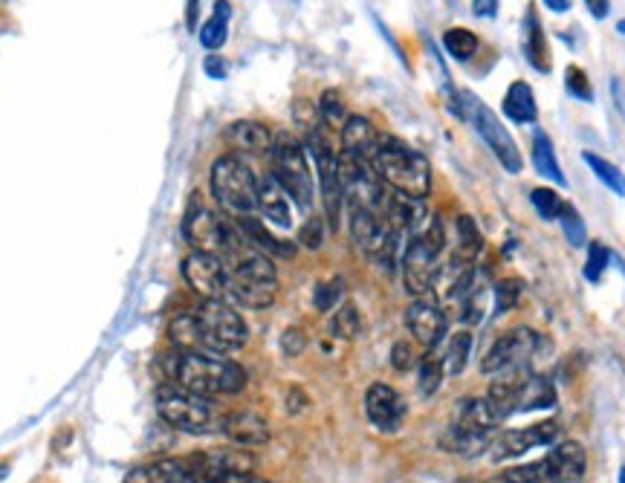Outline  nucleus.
<instances>
[{
    "label": "nucleus",
    "mask_w": 625,
    "mask_h": 483,
    "mask_svg": "<svg viewBox=\"0 0 625 483\" xmlns=\"http://www.w3.org/2000/svg\"><path fill=\"white\" fill-rule=\"evenodd\" d=\"M270 174L299 209L313 206L316 186H313V174L307 162V148L293 134H278L272 139Z\"/></svg>",
    "instance_id": "nucleus-7"
},
{
    "label": "nucleus",
    "mask_w": 625,
    "mask_h": 483,
    "mask_svg": "<svg viewBox=\"0 0 625 483\" xmlns=\"http://www.w3.org/2000/svg\"><path fill=\"white\" fill-rule=\"evenodd\" d=\"M608 261H611V252H608V246H605V243H599V241L588 243L585 278H588L591 284H597L599 278L605 275V269H608Z\"/></svg>",
    "instance_id": "nucleus-41"
},
{
    "label": "nucleus",
    "mask_w": 625,
    "mask_h": 483,
    "mask_svg": "<svg viewBox=\"0 0 625 483\" xmlns=\"http://www.w3.org/2000/svg\"><path fill=\"white\" fill-rule=\"evenodd\" d=\"M518 296H521V284L518 281H498L495 284V290H492V298H495V304H492V310H495V316H501V313H507L510 307H516Z\"/></svg>",
    "instance_id": "nucleus-43"
},
{
    "label": "nucleus",
    "mask_w": 625,
    "mask_h": 483,
    "mask_svg": "<svg viewBox=\"0 0 625 483\" xmlns=\"http://www.w3.org/2000/svg\"><path fill=\"white\" fill-rule=\"evenodd\" d=\"M348 212H351V238L356 249L391 272L397 264V249L403 238L377 212H368V209H348Z\"/></svg>",
    "instance_id": "nucleus-12"
},
{
    "label": "nucleus",
    "mask_w": 625,
    "mask_h": 483,
    "mask_svg": "<svg viewBox=\"0 0 625 483\" xmlns=\"http://www.w3.org/2000/svg\"><path fill=\"white\" fill-rule=\"evenodd\" d=\"M469 353H472V333L469 330H458L449 336L446 350H443V365H446V374L458 376L466 371L469 365Z\"/></svg>",
    "instance_id": "nucleus-33"
},
{
    "label": "nucleus",
    "mask_w": 625,
    "mask_h": 483,
    "mask_svg": "<svg viewBox=\"0 0 625 483\" xmlns=\"http://www.w3.org/2000/svg\"><path fill=\"white\" fill-rule=\"evenodd\" d=\"M446 376V365H443V353H426L420 359V371H417V391L423 397H435L443 385Z\"/></svg>",
    "instance_id": "nucleus-35"
},
{
    "label": "nucleus",
    "mask_w": 625,
    "mask_h": 483,
    "mask_svg": "<svg viewBox=\"0 0 625 483\" xmlns=\"http://www.w3.org/2000/svg\"><path fill=\"white\" fill-rule=\"evenodd\" d=\"M229 15H232V6L226 0H218L212 18L200 27V44L206 50L215 53V50H220L226 44V38H229Z\"/></svg>",
    "instance_id": "nucleus-31"
},
{
    "label": "nucleus",
    "mask_w": 625,
    "mask_h": 483,
    "mask_svg": "<svg viewBox=\"0 0 625 483\" xmlns=\"http://www.w3.org/2000/svg\"><path fill=\"white\" fill-rule=\"evenodd\" d=\"M168 376L174 385L203 397H232L246 388V371L238 362L200 350H180L168 365Z\"/></svg>",
    "instance_id": "nucleus-2"
},
{
    "label": "nucleus",
    "mask_w": 625,
    "mask_h": 483,
    "mask_svg": "<svg viewBox=\"0 0 625 483\" xmlns=\"http://www.w3.org/2000/svg\"><path fill=\"white\" fill-rule=\"evenodd\" d=\"M365 414L368 423L382 434H394L400 431L403 420H406V400L385 382H374L365 391Z\"/></svg>",
    "instance_id": "nucleus-18"
},
{
    "label": "nucleus",
    "mask_w": 625,
    "mask_h": 483,
    "mask_svg": "<svg viewBox=\"0 0 625 483\" xmlns=\"http://www.w3.org/2000/svg\"><path fill=\"white\" fill-rule=\"evenodd\" d=\"M585 6H588V12L602 21V18H608V12H611V0H585Z\"/></svg>",
    "instance_id": "nucleus-52"
},
{
    "label": "nucleus",
    "mask_w": 625,
    "mask_h": 483,
    "mask_svg": "<svg viewBox=\"0 0 625 483\" xmlns=\"http://www.w3.org/2000/svg\"><path fill=\"white\" fill-rule=\"evenodd\" d=\"M223 255L226 267V296L249 310H264L278 296V272L270 255L258 252L238 229H232Z\"/></svg>",
    "instance_id": "nucleus-1"
},
{
    "label": "nucleus",
    "mask_w": 625,
    "mask_h": 483,
    "mask_svg": "<svg viewBox=\"0 0 625 483\" xmlns=\"http://www.w3.org/2000/svg\"><path fill=\"white\" fill-rule=\"evenodd\" d=\"M620 483H625V466H623V469H620Z\"/></svg>",
    "instance_id": "nucleus-56"
},
{
    "label": "nucleus",
    "mask_w": 625,
    "mask_h": 483,
    "mask_svg": "<svg viewBox=\"0 0 625 483\" xmlns=\"http://www.w3.org/2000/svg\"><path fill=\"white\" fill-rule=\"evenodd\" d=\"M206 483H270L267 478L255 475V472H232V475H220V478H212Z\"/></svg>",
    "instance_id": "nucleus-49"
},
{
    "label": "nucleus",
    "mask_w": 625,
    "mask_h": 483,
    "mask_svg": "<svg viewBox=\"0 0 625 483\" xmlns=\"http://www.w3.org/2000/svg\"><path fill=\"white\" fill-rule=\"evenodd\" d=\"M183 278L203 301L226 296V267L223 258L212 252H189L183 258Z\"/></svg>",
    "instance_id": "nucleus-17"
},
{
    "label": "nucleus",
    "mask_w": 625,
    "mask_h": 483,
    "mask_svg": "<svg viewBox=\"0 0 625 483\" xmlns=\"http://www.w3.org/2000/svg\"><path fill=\"white\" fill-rule=\"evenodd\" d=\"M299 243L301 246H307V249H322V243H325V220H319V217H310L304 226H301L299 232Z\"/></svg>",
    "instance_id": "nucleus-45"
},
{
    "label": "nucleus",
    "mask_w": 625,
    "mask_h": 483,
    "mask_svg": "<svg viewBox=\"0 0 625 483\" xmlns=\"http://www.w3.org/2000/svg\"><path fill=\"white\" fill-rule=\"evenodd\" d=\"M238 232H241L246 241L252 243L258 252H264V255H270V258H293V255H296V243L275 238L258 217L252 215L241 217V220H238Z\"/></svg>",
    "instance_id": "nucleus-25"
},
{
    "label": "nucleus",
    "mask_w": 625,
    "mask_h": 483,
    "mask_svg": "<svg viewBox=\"0 0 625 483\" xmlns=\"http://www.w3.org/2000/svg\"><path fill=\"white\" fill-rule=\"evenodd\" d=\"M125 483H200L191 472L189 460H154V463H142L128 472Z\"/></svg>",
    "instance_id": "nucleus-22"
},
{
    "label": "nucleus",
    "mask_w": 625,
    "mask_h": 483,
    "mask_svg": "<svg viewBox=\"0 0 625 483\" xmlns=\"http://www.w3.org/2000/svg\"><path fill=\"white\" fill-rule=\"evenodd\" d=\"M539 345H542V333H536L530 327H516V330L498 336L481 362V374L504 376L527 371L530 359L539 353Z\"/></svg>",
    "instance_id": "nucleus-14"
},
{
    "label": "nucleus",
    "mask_w": 625,
    "mask_h": 483,
    "mask_svg": "<svg viewBox=\"0 0 625 483\" xmlns=\"http://www.w3.org/2000/svg\"><path fill=\"white\" fill-rule=\"evenodd\" d=\"M504 116L513 122V125H533L539 108H536V96H533V87L527 81H513L504 93V102H501Z\"/></svg>",
    "instance_id": "nucleus-28"
},
{
    "label": "nucleus",
    "mask_w": 625,
    "mask_h": 483,
    "mask_svg": "<svg viewBox=\"0 0 625 483\" xmlns=\"http://www.w3.org/2000/svg\"><path fill=\"white\" fill-rule=\"evenodd\" d=\"M414 362H417V356H414V350H411L408 342H397V345L391 348V368H394V371H411Z\"/></svg>",
    "instance_id": "nucleus-47"
},
{
    "label": "nucleus",
    "mask_w": 625,
    "mask_h": 483,
    "mask_svg": "<svg viewBox=\"0 0 625 483\" xmlns=\"http://www.w3.org/2000/svg\"><path fill=\"white\" fill-rule=\"evenodd\" d=\"M235 446H244V449H255V446H264L270 443V423L255 414V411H232L226 417H220L218 426Z\"/></svg>",
    "instance_id": "nucleus-21"
},
{
    "label": "nucleus",
    "mask_w": 625,
    "mask_h": 483,
    "mask_svg": "<svg viewBox=\"0 0 625 483\" xmlns=\"http://www.w3.org/2000/svg\"><path fill=\"white\" fill-rule=\"evenodd\" d=\"M339 136H342V154L371 162L380 134L374 131V125L365 116H348L345 125L339 128Z\"/></svg>",
    "instance_id": "nucleus-23"
},
{
    "label": "nucleus",
    "mask_w": 625,
    "mask_h": 483,
    "mask_svg": "<svg viewBox=\"0 0 625 483\" xmlns=\"http://www.w3.org/2000/svg\"><path fill=\"white\" fill-rule=\"evenodd\" d=\"M524 55H527V64L539 73H550V47H547V38H544V27L536 15V9L530 6L527 15H524Z\"/></svg>",
    "instance_id": "nucleus-27"
},
{
    "label": "nucleus",
    "mask_w": 625,
    "mask_h": 483,
    "mask_svg": "<svg viewBox=\"0 0 625 483\" xmlns=\"http://www.w3.org/2000/svg\"><path fill=\"white\" fill-rule=\"evenodd\" d=\"M565 90L571 93L576 102H594V87L588 81V73L582 67H576V64H571L565 70Z\"/></svg>",
    "instance_id": "nucleus-40"
},
{
    "label": "nucleus",
    "mask_w": 625,
    "mask_h": 483,
    "mask_svg": "<svg viewBox=\"0 0 625 483\" xmlns=\"http://www.w3.org/2000/svg\"><path fill=\"white\" fill-rule=\"evenodd\" d=\"M582 160L597 174V180L602 186L608 188V191H614L617 197H625V174L614 162H608L605 157L594 154V151H582Z\"/></svg>",
    "instance_id": "nucleus-34"
},
{
    "label": "nucleus",
    "mask_w": 625,
    "mask_h": 483,
    "mask_svg": "<svg viewBox=\"0 0 625 483\" xmlns=\"http://www.w3.org/2000/svg\"><path fill=\"white\" fill-rule=\"evenodd\" d=\"M530 203H533V209H536V215L542 217V220H559L562 215V206H565V200L553 191V188H533L530 191Z\"/></svg>",
    "instance_id": "nucleus-37"
},
{
    "label": "nucleus",
    "mask_w": 625,
    "mask_h": 483,
    "mask_svg": "<svg viewBox=\"0 0 625 483\" xmlns=\"http://www.w3.org/2000/svg\"><path fill=\"white\" fill-rule=\"evenodd\" d=\"M617 32H620V35L625 38V21H620V24H617Z\"/></svg>",
    "instance_id": "nucleus-55"
},
{
    "label": "nucleus",
    "mask_w": 625,
    "mask_h": 483,
    "mask_svg": "<svg viewBox=\"0 0 625 483\" xmlns=\"http://www.w3.org/2000/svg\"><path fill=\"white\" fill-rule=\"evenodd\" d=\"M342 293H345V281H342V278H330V281H322V284L316 287V296H313L316 310H319V313H330V310L339 304Z\"/></svg>",
    "instance_id": "nucleus-42"
},
{
    "label": "nucleus",
    "mask_w": 625,
    "mask_h": 483,
    "mask_svg": "<svg viewBox=\"0 0 625 483\" xmlns=\"http://www.w3.org/2000/svg\"><path fill=\"white\" fill-rule=\"evenodd\" d=\"M472 12L478 18H495L498 15V0H472Z\"/></svg>",
    "instance_id": "nucleus-50"
},
{
    "label": "nucleus",
    "mask_w": 625,
    "mask_h": 483,
    "mask_svg": "<svg viewBox=\"0 0 625 483\" xmlns=\"http://www.w3.org/2000/svg\"><path fill=\"white\" fill-rule=\"evenodd\" d=\"M374 171L380 174V180L394 191H403L408 197H420L426 200L432 191V165L429 160L406 145L403 139L394 136H380L374 157H371Z\"/></svg>",
    "instance_id": "nucleus-3"
},
{
    "label": "nucleus",
    "mask_w": 625,
    "mask_h": 483,
    "mask_svg": "<svg viewBox=\"0 0 625 483\" xmlns=\"http://www.w3.org/2000/svg\"><path fill=\"white\" fill-rule=\"evenodd\" d=\"M478 47H481V41H478V35L472 32V29L466 27H452L443 32V50L452 55L455 61H472L475 53H478Z\"/></svg>",
    "instance_id": "nucleus-32"
},
{
    "label": "nucleus",
    "mask_w": 625,
    "mask_h": 483,
    "mask_svg": "<svg viewBox=\"0 0 625 483\" xmlns=\"http://www.w3.org/2000/svg\"><path fill=\"white\" fill-rule=\"evenodd\" d=\"M533 168H536V174H542L544 180L556 183L559 188L568 186V177H565L562 165L556 160L553 142H550V136L544 134V131L533 134Z\"/></svg>",
    "instance_id": "nucleus-29"
},
{
    "label": "nucleus",
    "mask_w": 625,
    "mask_h": 483,
    "mask_svg": "<svg viewBox=\"0 0 625 483\" xmlns=\"http://www.w3.org/2000/svg\"><path fill=\"white\" fill-rule=\"evenodd\" d=\"M406 327L414 342H420L426 350H435L446 333V316L432 298H414L406 310Z\"/></svg>",
    "instance_id": "nucleus-19"
},
{
    "label": "nucleus",
    "mask_w": 625,
    "mask_h": 483,
    "mask_svg": "<svg viewBox=\"0 0 625 483\" xmlns=\"http://www.w3.org/2000/svg\"><path fill=\"white\" fill-rule=\"evenodd\" d=\"M191 472L200 483L220 478V475H232V472H252L255 469V457L241 449H212V452H200L189 457Z\"/></svg>",
    "instance_id": "nucleus-20"
},
{
    "label": "nucleus",
    "mask_w": 625,
    "mask_h": 483,
    "mask_svg": "<svg viewBox=\"0 0 625 483\" xmlns=\"http://www.w3.org/2000/svg\"><path fill=\"white\" fill-rule=\"evenodd\" d=\"M304 408H307V397L301 394L299 388H293V391L287 394V411H290V414H301Z\"/></svg>",
    "instance_id": "nucleus-51"
},
{
    "label": "nucleus",
    "mask_w": 625,
    "mask_h": 483,
    "mask_svg": "<svg viewBox=\"0 0 625 483\" xmlns=\"http://www.w3.org/2000/svg\"><path fill=\"white\" fill-rule=\"evenodd\" d=\"M307 348V333L301 330V327H287L284 333H281V353L284 356H290V359H296L301 356Z\"/></svg>",
    "instance_id": "nucleus-46"
},
{
    "label": "nucleus",
    "mask_w": 625,
    "mask_h": 483,
    "mask_svg": "<svg viewBox=\"0 0 625 483\" xmlns=\"http://www.w3.org/2000/svg\"><path fill=\"white\" fill-rule=\"evenodd\" d=\"M272 139H275V136L270 134L267 125L249 122V119L235 122V125L226 128V142H229L235 151H241V154H270Z\"/></svg>",
    "instance_id": "nucleus-26"
},
{
    "label": "nucleus",
    "mask_w": 625,
    "mask_h": 483,
    "mask_svg": "<svg viewBox=\"0 0 625 483\" xmlns=\"http://www.w3.org/2000/svg\"><path fill=\"white\" fill-rule=\"evenodd\" d=\"M556 440H559V423H553V420L524 426V429H507L492 437L490 446H487V457L492 463H507V460L527 455L536 446H553Z\"/></svg>",
    "instance_id": "nucleus-16"
},
{
    "label": "nucleus",
    "mask_w": 625,
    "mask_h": 483,
    "mask_svg": "<svg viewBox=\"0 0 625 483\" xmlns=\"http://www.w3.org/2000/svg\"><path fill=\"white\" fill-rule=\"evenodd\" d=\"M186 24H189V29L197 27V0H189V12H186Z\"/></svg>",
    "instance_id": "nucleus-54"
},
{
    "label": "nucleus",
    "mask_w": 625,
    "mask_h": 483,
    "mask_svg": "<svg viewBox=\"0 0 625 483\" xmlns=\"http://www.w3.org/2000/svg\"><path fill=\"white\" fill-rule=\"evenodd\" d=\"M212 197L218 206L232 217H249L258 212V174L252 165L238 154H223L212 165L209 174Z\"/></svg>",
    "instance_id": "nucleus-6"
},
{
    "label": "nucleus",
    "mask_w": 625,
    "mask_h": 483,
    "mask_svg": "<svg viewBox=\"0 0 625 483\" xmlns=\"http://www.w3.org/2000/svg\"><path fill=\"white\" fill-rule=\"evenodd\" d=\"M455 113L461 116L463 122H469V125L475 128V134L484 139V145L495 154V160L501 162L504 171L521 174L524 160H521V151H518L516 139H513V134L501 125V119H498V116H495L475 93L463 90L461 96H458V108H455Z\"/></svg>",
    "instance_id": "nucleus-11"
},
{
    "label": "nucleus",
    "mask_w": 625,
    "mask_h": 483,
    "mask_svg": "<svg viewBox=\"0 0 625 483\" xmlns=\"http://www.w3.org/2000/svg\"><path fill=\"white\" fill-rule=\"evenodd\" d=\"M194 319H197V339H200V353H235L246 345L249 339V330L246 322L241 319V313L226 304L223 298L215 301H203L197 310H194Z\"/></svg>",
    "instance_id": "nucleus-9"
},
{
    "label": "nucleus",
    "mask_w": 625,
    "mask_h": 483,
    "mask_svg": "<svg viewBox=\"0 0 625 483\" xmlns=\"http://www.w3.org/2000/svg\"><path fill=\"white\" fill-rule=\"evenodd\" d=\"M330 333H333L336 339H342V342H351V339H356V336L362 333V319H359V310H356L354 304H342V307L333 313V319H330Z\"/></svg>",
    "instance_id": "nucleus-36"
},
{
    "label": "nucleus",
    "mask_w": 625,
    "mask_h": 483,
    "mask_svg": "<svg viewBox=\"0 0 625 483\" xmlns=\"http://www.w3.org/2000/svg\"><path fill=\"white\" fill-rule=\"evenodd\" d=\"M304 148L313 154L316 171H319V188H322L327 226L339 229L342 206H345V191H342V180H339V154L330 148V139H327L322 128L304 134Z\"/></svg>",
    "instance_id": "nucleus-13"
},
{
    "label": "nucleus",
    "mask_w": 625,
    "mask_h": 483,
    "mask_svg": "<svg viewBox=\"0 0 625 483\" xmlns=\"http://www.w3.org/2000/svg\"><path fill=\"white\" fill-rule=\"evenodd\" d=\"M293 119H296V125H299L304 134H310V131L322 128L319 108H316V105H310V102H304V99H299V102L293 105Z\"/></svg>",
    "instance_id": "nucleus-44"
},
{
    "label": "nucleus",
    "mask_w": 625,
    "mask_h": 483,
    "mask_svg": "<svg viewBox=\"0 0 625 483\" xmlns=\"http://www.w3.org/2000/svg\"><path fill=\"white\" fill-rule=\"evenodd\" d=\"M542 3L550 9V12H556V15L571 12V6H573V0H542Z\"/></svg>",
    "instance_id": "nucleus-53"
},
{
    "label": "nucleus",
    "mask_w": 625,
    "mask_h": 483,
    "mask_svg": "<svg viewBox=\"0 0 625 483\" xmlns=\"http://www.w3.org/2000/svg\"><path fill=\"white\" fill-rule=\"evenodd\" d=\"M455 235H458V243H455V261L461 267H469L481 252H484V235L481 229L475 226L472 217L461 215L455 220Z\"/></svg>",
    "instance_id": "nucleus-30"
},
{
    "label": "nucleus",
    "mask_w": 625,
    "mask_h": 483,
    "mask_svg": "<svg viewBox=\"0 0 625 483\" xmlns=\"http://www.w3.org/2000/svg\"><path fill=\"white\" fill-rule=\"evenodd\" d=\"M203 73L209 76V79L215 81H223L229 76V67H226V58H220V55H209L206 61H203Z\"/></svg>",
    "instance_id": "nucleus-48"
},
{
    "label": "nucleus",
    "mask_w": 625,
    "mask_h": 483,
    "mask_svg": "<svg viewBox=\"0 0 625 483\" xmlns=\"http://www.w3.org/2000/svg\"><path fill=\"white\" fill-rule=\"evenodd\" d=\"M504 420L498 417V411L492 408L487 397H469L461 400L455 408L452 426L440 437V446L452 455L475 457L487 452L490 440L495 437V429Z\"/></svg>",
    "instance_id": "nucleus-4"
},
{
    "label": "nucleus",
    "mask_w": 625,
    "mask_h": 483,
    "mask_svg": "<svg viewBox=\"0 0 625 483\" xmlns=\"http://www.w3.org/2000/svg\"><path fill=\"white\" fill-rule=\"evenodd\" d=\"M258 212L267 217L270 223L287 229L293 223V215H290V200L284 194V188L275 183L272 174H264L258 177Z\"/></svg>",
    "instance_id": "nucleus-24"
},
{
    "label": "nucleus",
    "mask_w": 625,
    "mask_h": 483,
    "mask_svg": "<svg viewBox=\"0 0 625 483\" xmlns=\"http://www.w3.org/2000/svg\"><path fill=\"white\" fill-rule=\"evenodd\" d=\"M183 235L186 241L194 246V252H212V255H220L229 243V235H232V226H226L203 200L200 194H194V200L189 203V212H186V220H183Z\"/></svg>",
    "instance_id": "nucleus-15"
},
{
    "label": "nucleus",
    "mask_w": 625,
    "mask_h": 483,
    "mask_svg": "<svg viewBox=\"0 0 625 483\" xmlns=\"http://www.w3.org/2000/svg\"><path fill=\"white\" fill-rule=\"evenodd\" d=\"M559 223H562V232H565V238H568V243H571L573 249L588 246V243H585V223H582V215L576 212V206L565 203V206H562V215H559Z\"/></svg>",
    "instance_id": "nucleus-39"
},
{
    "label": "nucleus",
    "mask_w": 625,
    "mask_h": 483,
    "mask_svg": "<svg viewBox=\"0 0 625 483\" xmlns=\"http://www.w3.org/2000/svg\"><path fill=\"white\" fill-rule=\"evenodd\" d=\"M157 414L171 429L186 431V434H206V431H215L220 426L212 397L194 394L174 382H165L157 391Z\"/></svg>",
    "instance_id": "nucleus-10"
},
{
    "label": "nucleus",
    "mask_w": 625,
    "mask_h": 483,
    "mask_svg": "<svg viewBox=\"0 0 625 483\" xmlns=\"http://www.w3.org/2000/svg\"><path fill=\"white\" fill-rule=\"evenodd\" d=\"M446 249V229L443 220L429 217L426 229L408 238L403 249V284L414 298L429 296L440 278V258Z\"/></svg>",
    "instance_id": "nucleus-5"
},
{
    "label": "nucleus",
    "mask_w": 625,
    "mask_h": 483,
    "mask_svg": "<svg viewBox=\"0 0 625 483\" xmlns=\"http://www.w3.org/2000/svg\"><path fill=\"white\" fill-rule=\"evenodd\" d=\"M319 116L327 125H336L342 128L345 119H348V110H345V102H342V93L339 90H325L322 99H319Z\"/></svg>",
    "instance_id": "nucleus-38"
},
{
    "label": "nucleus",
    "mask_w": 625,
    "mask_h": 483,
    "mask_svg": "<svg viewBox=\"0 0 625 483\" xmlns=\"http://www.w3.org/2000/svg\"><path fill=\"white\" fill-rule=\"evenodd\" d=\"M588 469V455L582 443L562 440L542 460L513 466L501 475L504 483H579Z\"/></svg>",
    "instance_id": "nucleus-8"
}]
</instances>
